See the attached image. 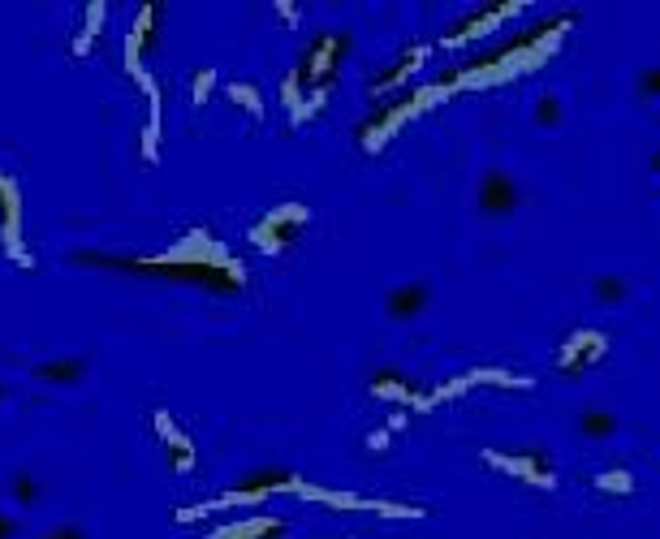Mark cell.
Returning a JSON list of instances; mask_svg holds the SVG:
<instances>
[{"mask_svg": "<svg viewBox=\"0 0 660 539\" xmlns=\"http://www.w3.org/2000/svg\"><path fill=\"white\" fill-rule=\"evenodd\" d=\"M104 22H108V5H104V0L82 5V31L74 35V57H91V48H95V39H100V31H104Z\"/></svg>", "mask_w": 660, "mask_h": 539, "instance_id": "cell-15", "label": "cell"}, {"mask_svg": "<svg viewBox=\"0 0 660 539\" xmlns=\"http://www.w3.org/2000/svg\"><path fill=\"white\" fill-rule=\"evenodd\" d=\"M13 535V522L9 518H0V539H9Z\"/></svg>", "mask_w": 660, "mask_h": 539, "instance_id": "cell-34", "label": "cell"}, {"mask_svg": "<svg viewBox=\"0 0 660 539\" xmlns=\"http://www.w3.org/2000/svg\"><path fill=\"white\" fill-rule=\"evenodd\" d=\"M535 126H544V130L561 126V100L557 95H540V100H535Z\"/></svg>", "mask_w": 660, "mask_h": 539, "instance_id": "cell-24", "label": "cell"}, {"mask_svg": "<svg viewBox=\"0 0 660 539\" xmlns=\"http://www.w3.org/2000/svg\"><path fill=\"white\" fill-rule=\"evenodd\" d=\"M579 432L591 436V440H609L617 432V419L609 410H583L579 414Z\"/></svg>", "mask_w": 660, "mask_h": 539, "instance_id": "cell-21", "label": "cell"}, {"mask_svg": "<svg viewBox=\"0 0 660 539\" xmlns=\"http://www.w3.org/2000/svg\"><path fill=\"white\" fill-rule=\"evenodd\" d=\"M225 95H229V104H238L251 121H264V95H259L251 82H229Z\"/></svg>", "mask_w": 660, "mask_h": 539, "instance_id": "cell-19", "label": "cell"}, {"mask_svg": "<svg viewBox=\"0 0 660 539\" xmlns=\"http://www.w3.org/2000/svg\"><path fill=\"white\" fill-rule=\"evenodd\" d=\"M423 61H428V48L419 44L415 52H410V57H402V61H397L393 69H384V74L376 78V87H371V91H389V87H402L406 78H415V74H419V65H423Z\"/></svg>", "mask_w": 660, "mask_h": 539, "instance_id": "cell-17", "label": "cell"}, {"mask_svg": "<svg viewBox=\"0 0 660 539\" xmlns=\"http://www.w3.org/2000/svg\"><path fill=\"white\" fill-rule=\"evenodd\" d=\"M428 302H432V289L423 285V281H410V285H397L393 294H389V320H419L423 311H428Z\"/></svg>", "mask_w": 660, "mask_h": 539, "instance_id": "cell-14", "label": "cell"}, {"mask_svg": "<svg viewBox=\"0 0 660 539\" xmlns=\"http://www.w3.org/2000/svg\"><path fill=\"white\" fill-rule=\"evenodd\" d=\"M518 9H527V5H522V0H505V5H488L484 13H475V18H466V22L458 26V31H453V35L445 39V48H462L466 39H484V35H492L501 22H510Z\"/></svg>", "mask_w": 660, "mask_h": 539, "instance_id": "cell-12", "label": "cell"}, {"mask_svg": "<svg viewBox=\"0 0 660 539\" xmlns=\"http://www.w3.org/2000/svg\"><path fill=\"white\" fill-rule=\"evenodd\" d=\"M151 427H156L160 445H164V458H169L173 475H190L195 471V440H190L169 410H151Z\"/></svg>", "mask_w": 660, "mask_h": 539, "instance_id": "cell-7", "label": "cell"}, {"mask_svg": "<svg viewBox=\"0 0 660 539\" xmlns=\"http://www.w3.org/2000/svg\"><path fill=\"white\" fill-rule=\"evenodd\" d=\"M591 294H596L604 307H617V302H626L630 289H626L622 276H609V272H604V276H596V281H591Z\"/></svg>", "mask_w": 660, "mask_h": 539, "instance_id": "cell-23", "label": "cell"}, {"mask_svg": "<svg viewBox=\"0 0 660 539\" xmlns=\"http://www.w3.org/2000/svg\"><path fill=\"white\" fill-rule=\"evenodd\" d=\"M13 501H22V505L35 501V479H31V475H18V479H13Z\"/></svg>", "mask_w": 660, "mask_h": 539, "instance_id": "cell-28", "label": "cell"}, {"mask_svg": "<svg viewBox=\"0 0 660 539\" xmlns=\"http://www.w3.org/2000/svg\"><path fill=\"white\" fill-rule=\"evenodd\" d=\"M26 199H22V182L13 173L0 169V246H5L9 264L22 272H35V255L26 246Z\"/></svg>", "mask_w": 660, "mask_h": 539, "instance_id": "cell-3", "label": "cell"}, {"mask_svg": "<svg viewBox=\"0 0 660 539\" xmlns=\"http://www.w3.org/2000/svg\"><path fill=\"white\" fill-rule=\"evenodd\" d=\"M371 397H384V402H397V406H419L423 410V397L419 393H410L402 380H393V376H380V380H371Z\"/></svg>", "mask_w": 660, "mask_h": 539, "instance_id": "cell-20", "label": "cell"}, {"mask_svg": "<svg viewBox=\"0 0 660 539\" xmlns=\"http://www.w3.org/2000/svg\"><path fill=\"white\" fill-rule=\"evenodd\" d=\"M82 268H113V272H134V276H164V281L177 285H203L216 289V294H229V289L246 285L242 264L233 259L216 238H208L203 229H190L182 242L169 246L160 255H74Z\"/></svg>", "mask_w": 660, "mask_h": 539, "instance_id": "cell-1", "label": "cell"}, {"mask_svg": "<svg viewBox=\"0 0 660 539\" xmlns=\"http://www.w3.org/2000/svg\"><path fill=\"white\" fill-rule=\"evenodd\" d=\"M466 384H471V389H484V384H497V389H535L531 376H514V371H497V367L466 371Z\"/></svg>", "mask_w": 660, "mask_h": 539, "instance_id": "cell-18", "label": "cell"}, {"mask_svg": "<svg viewBox=\"0 0 660 539\" xmlns=\"http://www.w3.org/2000/svg\"><path fill=\"white\" fill-rule=\"evenodd\" d=\"M484 462L492 466V471H505V475H518L535 483V488H557L553 471H548L544 458H535V453H497V449H484Z\"/></svg>", "mask_w": 660, "mask_h": 539, "instance_id": "cell-11", "label": "cell"}, {"mask_svg": "<svg viewBox=\"0 0 660 539\" xmlns=\"http://www.w3.org/2000/svg\"><path fill=\"white\" fill-rule=\"evenodd\" d=\"M445 95H449V87H423V91L410 95V100L393 104V108H384V113H380L376 121H371V126H367L363 134H359L363 151H367V156H376V151H384V143H389V138H393L397 130H402L410 117H419L423 108L436 104V100H445Z\"/></svg>", "mask_w": 660, "mask_h": 539, "instance_id": "cell-5", "label": "cell"}, {"mask_svg": "<svg viewBox=\"0 0 660 539\" xmlns=\"http://www.w3.org/2000/svg\"><path fill=\"white\" fill-rule=\"evenodd\" d=\"M479 212H484L488 220H501V216H514L518 212V182H514V173H505V169H488L484 173V182H479Z\"/></svg>", "mask_w": 660, "mask_h": 539, "instance_id": "cell-8", "label": "cell"}, {"mask_svg": "<svg viewBox=\"0 0 660 539\" xmlns=\"http://www.w3.org/2000/svg\"><path fill=\"white\" fill-rule=\"evenodd\" d=\"M298 87H302V82H298V69H294V74H285V78H281V104H285V113H294V108L302 104Z\"/></svg>", "mask_w": 660, "mask_h": 539, "instance_id": "cell-27", "label": "cell"}, {"mask_svg": "<svg viewBox=\"0 0 660 539\" xmlns=\"http://www.w3.org/2000/svg\"><path fill=\"white\" fill-rule=\"evenodd\" d=\"M328 95H333V87H324V91H302V104L290 113V126L298 130V126H307V121L320 117V108L328 104Z\"/></svg>", "mask_w": 660, "mask_h": 539, "instance_id": "cell-22", "label": "cell"}, {"mask_svg": "<svg viewBox=\"0 0 660 539\" xmlns=\"http://www.w3.org/2000/svg\"><path fill=\"white\" fill-rule=\"evenodd\" d=\"M44 539H87V535H82L78 527H57V531H48Z\"/></svg>", "mask_w": 660, "mask_h": 539, "instance_id": "cell-32", "label": "cell"}, {"mask_svg": "<svg viewBox=\"0 0 660 539\" xmlns=\"http://www.w3.org/2000/svg\"><path fill=\"white\" fill-rule=\"evenodd\" d=\"M341 52H346V35H320L315 44L307 48V57L298 65V82L302 91H324L337 82V65H341Z\"/></svg>", "mask_w": 660, "mask_h": 539, "instance_id": "cell-6", "label": "cell"}, {"mask_svg": "<svg viewBox=\"0 0 660 539\" xmlns=\"http://www.w3.org/2000/svg\"><path fill=\"white\" fill-rule=\"evenodd\" d=\"M272 9H277V18H281L285 26H298V9L290 5V0H277V5H272Z\"/></svg>", "mask_w": 660, "mask_h": 539, "instance_id": "cell-31", "label": "cell"}, {"mask_svg": "<svg viewBox=\"0 0 660 539\" xmlns=\"http://www.w3.org/2000/svg\"><path fill=\"white\" fill-rule=\"evenodd\" d=\"M160 18H164V9L160 5H139V13H134V26H130V35H126V74L134 78L143 69V57H147V48L156 44V35H160Z\"/></svg>", "mask_w": 660, "mask_h": 539, "instance_id": "cell-10", "label": "cell"}, {"mask_svg": "<svg viewBox=\"0 0 660 539\" xmlns=\"http://www.w3.org/2000/svg\"><path fill=\"white\" fill-rule=\"evenodd\" d=\"M82 376H87L82 358H52V363L35 367V380H44V384H78Z\"/></svg>", "mask_w": 660, "mask_h": 539, "instance_id": "cell-16", "label": "cell"}, {"mask_svg": "<svg viewBox=\"0 0 660 539\" xmlns=\"http://www.w3.org/2000/svg\"><path fill=\"white\" fill-rule=\"evenodd\" d=\"M212 91H216V69L208 65V69H199V74H195V87H190V95H195V104L203 108V104L212 100Z\"/></svg>", "mask_w": 660, "mask_h": 539, "instance_id": "cell-26", "label": "cell"}, {"mask_svg": "<svg viewBox=\"0 0 660 539\" xmlns=\"http://www.w3.org/2000/svg\"><path fill=\"white\" fill-rule=\"evenodd\" d=\"M281 492H298V479H294V475H281V471H268V475H255L251 483H242V488H229V492L212 496V501H199V505L177 509V522H199V518L225 514V509L259 505V501H268V496H281Z\"/></svg>", "mask_w": 660, "mask_h": 539, "instance_id": "cell-2", "label": "cell"}, {"mask_svg": "<svg viewBox=\"0 0 660 539\" xmlns=\"http://www.w3.org/2000/svg\"><path fill=\"white\" fill-rule=\"evenodd\" d=\"M406 423H410V414L397 410V414H389V423H384V427H389V432H406Z\"/></svg>", "mask_w": 660, "mask_h": 539, "instance_id": "cell-33", "label": "cell"}, {"mask_svg": "<svg viewBox=\"0 0 660 539\" xmlns=\"http://www.w3.org/2000/svg\"><path fill=\"white\" fill-rule=\"evenodd\" d=\"M311 207L307 203H277L268 216H259V225L251 229V242L264 255H285L294 246V238L307 229Z\"/></svg>", "mask_w": 660, "mask_h": 539, "instance_id": "cell-4", "label": "cell"}, {"mask_svg": "<svg viewBox=\"0 0 660 539\" xmlns=\"http://www.w3.org/2000/svg\"><path fill=\"white\" fill-rule=\"evenodd\" d=\"M389 440H393L389 427H376V432L367 436V449H371V453H389Z\"/></svg>", "mask_w": 660, "mask_h": 539, "instance_id": "cell-30", "label": "cell"}, {"mask_svg": "<svg viewBox=\"0 0 660 539\" xmlns=\"http://www.w3.org/2000/svg\"><path fill=\"white\" fill-rule=\"evenodd\" d=\"M596 488L609 492V496H630V492H635V479H630L626 471H609V475L596 479Z\"/></svg>", "mask_w": 660, "mask_h": 539, "instance_id": "cell-25", "label": "cell"}, {"mask_svg": "<svg viewBox=\"0 0 660 539\" xmlns=\"http://www.w3.org/2000/svg\"><path fill=\"white\" fill-rule=\"evenodd\" d=\"M639 91L648 95V100H660V65H656V69H648V74L639 78Z\"/></svg>", "mask_w": 660, "mask_h": 539, "instance_id": "cell-29", "label": "cell"}, {"mask_svg": "<svg viewBox=\"0 0 660 539\" xmlns=\"http://www.w3.org/2000/svg\"><path fill=\"white\" fill-rule=\"evenodd\" d=\"M604 354H609V337L591 333V328H579V333H570L566 345H561L557 367L566 371V376H574V371H587V367L604 363Z\"/></svg>", "mask_w": 660, "mask_h": 539, "instance_id": "cell-9", "label": "cell"}, {"mask_svg": "<svg viewBox=\"0 0 660 539\" xmlns=\"http://www.w3.org/2000/svg\"><path fill=\"white\" fill-rule=\"evenodd\" d=\"M281 535H285V522L281 518L251 514V518H238V522H225V527L203 531L199 539H281Z\"/></svg>", "mask_w": 660, "mask_h": 539, "instance_id": "cell-13", "label": "cell"}]
</instances>
